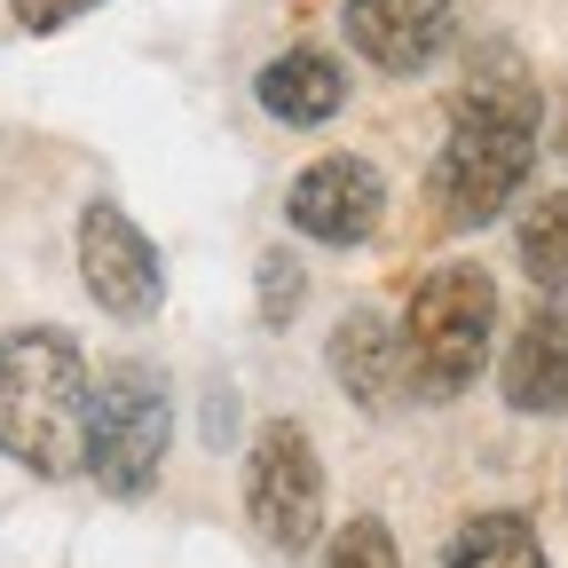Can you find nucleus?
<instances>
[{
	"mask_svg": "<svg viewBox=\"0 0 568 568\" xmlns=\"http://www.w3.org/2000/svg\"><path fill=\"white\" fill-rule=\"evenodd\" d=\"M537 119H545V95L521 71V55L489 48L466 71V88L450 103V142L435 159V213L450 230H481L514 205L537 159Z\"/></svg>",
	"mask_w": 568,
	"mask_h": 568,
	"instance_id": "f257e3e1",
	"label": "nucleus"
},
{
	"mask_svg": "<svg viewBox=\"0 0 568 568\" xmlns=\"http://www.w3.org/2000/svg\"><path fill=\"white\" fill-rule=\"evenodd\" d=\"M0 450L24 474L63 481L88 450V355L55 324H24L0 339Z\"/></svg>",
	"mask_w": 568,
	"mask_h": 568,
	"instance_id": "f03ea898",
	"label": "nucleus"
},
{
	"mask_svg": "<svg viewBox=\"0 0 568 568\" xmlns=\"http://www.w3.org/2000/svg\"><path fill=\"white\" fill-rule=\"evenodd\" d=\"M489 324H497V284L489 268L474 261H450V268H426L418 293L403 308V347H410V372H418V395H466L489 364Z\"/></svg>",
	"mask_w": 568,
	"mask_h": 568,
	"instance_id": "7ed1b4c3",
	"label": "nucleus"
},
{
	"mask_svg": "<svg viewBox=\"0 0 568 568\" xmlns=\"http://www.w3.org/2000/svg\"><path fill=\"white\" fill-rule=\"evenodd\" d=\"M166 443H174V395L151 364H111L95 387H88V481L103 497H142L166 466Z\"/></svg>",
	"mask_w": 568,
	"mask_h": 568,
	"instance_id": "20e7f679",
	"label": "nucleus"
},
{
	"mask_svg": "<svg viewBox=\"0 0 568 568\" xmlns=\"http://www.w3.org/2000/svg\"><path fill=\"white\" fill-rule=\"evenodd\" d=\"M245 514L276 552H308L324 529V458L301 418H268L245 458Z\"/></svg>",
	"mask_w": 568,
	"mask_h": 568,
	"instance_id": "39448f33",
	"label": "nucleus"
},
{
	"mask_svg": "<svg viewBox=\"0 0 568 568\" xmlns=\"http://www.w3.org/2000/svg\"><path fill=\"white\" fill-rule=\"evenodd\" d=\"M80 284L95 293V308H103V316H119V324L159 316V293H166L159 245L142 237L111 197H95V205L80 213Z\"/></svg>",
	"mask_w": 568,
	"mask_h": 568,
	"instance_id": "423d86ee",
	"label": "nucleus"
},
{
	"mask_svg": "<svg viewBox=\"0 0 568 568\" xmlns=\"http://www.w3.org/2000/svg\"><path fill=\"white\" fill-rule=\"evenodd\" d=\"M379 213H387V182L355 151H332V159L301 166V182L284 190V222L316 245H364L379 230Z\"/></svg>",
	"mask_w": 568,
	"mask_h": 568,
	"instance_id": "0eeeda50",
	"label": "nucleus"
},
{
	"mask_svg": "<svg viewBox=\"0 0 568 568\" xmlns=\"http://www.w3.org/2000/svg\"><path fill=\"white\" fill-rule=\"evenodd\" d=\"M450 24H458V0H347L339 9L347 48L387 80H410L435 63L450 48Z\"/></svg>",
	"mask_w": 568,
	"mask_h": 568,
	"instance_id": "6e6552de",
	"label": "nucleus"
},
{
	"mask_svg": "<svg viewBox=\"0 0 568 568\" xmlns=\"http://www.w3.org/2000/svg\"><path fill=\"white\" fill-rule=\"evenodd\" d=\"M332 379L364 403V410H379V418L418 395V372H410L403 332H395L387 316H372V308H355V316L332 332Z\"/></svg>",
	"mask_w": 568,
	"mask_h": 568,
	"instance_id": "1a4fd4ad",
	"label": "nucleus"
},
{
	"mask_svg": "<svg viewBox=\"0 0 568 568\" xmlns=\"http://www.w3.org/2000/svg\"><path fill=\"white\" fill-rule=\"evenodd\" d=\"M497 387H506V403L521 418H560L568 410V308H537L514 332L506 364H497Z\"/></svg>",
	"mask_w": 568,
	"mask_h": 568,
	"instance_id": "9d476101",
	"label": "nucleus"
},
{
	"mask_svg": "<svg viewBox=\"0 0 568 568\" xmlns=\"http://www.w3.org/2000/svg\"><path fill=\"white\" fill-rule=\"evenodd\" d=\"M253 95H261V111L276 126H324V119L347 111V71L324 48H284L261 80H253Z\"/></svg>",
	"mask_w": 568,
	"mask_h": 568,
	"instance_id": "9b49d317",
	"label": "nucleus"
},
{
	"mask_svg": "<svg viewBox=\"0 0 568 568\" xmlns=\"http://www.w3.org/2000/svg\"><path fill=\"white\" fill-rule=\"evenodd\" d=\"M443 568H552V560H545V545H537V529L521 514H474L450 537Z\"/></svg>",
	"mask_w": 568,
	"mask_h": 568,
	"instance_id": "f8f14e48",
	"label": "nucleus"
},
{
	"mask_svg": "<svg viewBox=\"0 0 568 568\" xmlns=\"http://www.w3.org/2000/svg\"><path fill=\"white\" fill-rule=\"evenodd\" d=\"M521 268H529V284H545V293H568V190H552V197L529 205Z\"/></svg>",
	"mask_w": 568,
	"mask_h": 568,
	"instance_id": "ddd939ff",
	"label": "nucleus"
},
{
	"mask_svg": "<svg viewBox=\"0 0 568 568\" xmlns=\"http://www.w3.org/2000/svg\"><path fill=\"white\" fill-rule=\"evenodd\" d=\"M301 293H308V276H301V261L293 253H261V324L268 332H284V324H293L301 316Z\"/></svg>",
	"mask_w": 568,
	"mask_h": 568,
	"instance_id": "4468645a",
	"label": "nucleus"
},
{
	"mask_svg": "<svg viewBox=\"0 0 568 568\" xmlns=\"http://www.w3.org/2000/svg\"><path fill=\"white\" fill-rule=\"evenodd\" d=\"M324 568H403V552H395V537H387V521H347L332 545H324Z\"/></svg>",
	"mask_w": 568,
	"mask_h": 568,
	"instance_id": "2eb2a0df",
	"label": "nucleus"
},
{
	"mask_svg": "<svg viewBox=\"0 0 568 568\" xmlns=\"http://www.w3.org/2000/svg\"><path fill=\"white\" fill-rule=\"evenodd\" d=\"M88 9H103V0H9L17 32H63L71 17H88Z\"/></svg>",
	"mask_w": 568,
	"mask_h": 568,
	"instance_id": "dca6fc26",
	"label": "nucleus"
},
{
	"mask_svg": "<svg viewBox=\"0 0 568 568\" xmlns=\"http://www.w3.org/2000/svg\"><path fill=\"white\" fill-rule=\"evenodd\" d=\"M552 151H560V166H568V103H560V119H552Z\"/></svg>",
	"mask_w": 568,
	"mask_h": 568,
	"instance_id": "f3484780",
	"label": "nucleus"
}]
</instances>
